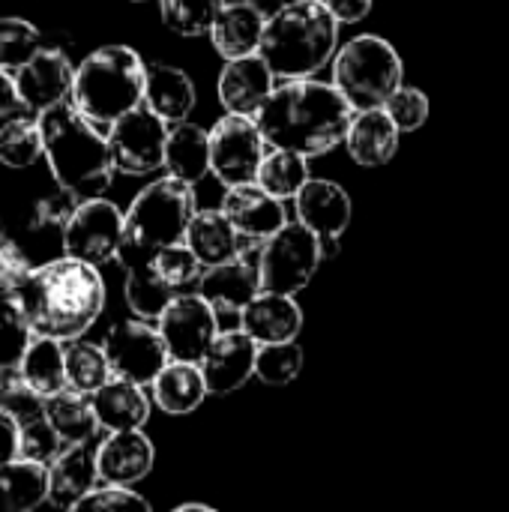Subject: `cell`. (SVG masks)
I'll return each mask as SVG.
<instances>
[{
    "label": "cell",
    "mask_w": 509,
    "mask_h": 512,
    "mask_svg": "<svg viewBox=\"0 0 509 512\" xmlns=\"http://www.w3.org/2000/svg\"><path fill=\"white\" fill-rule=\"evenodd\" d=\"M123 297L126 306L135 318L141 321H159V315L168 309V303L177 297V291L162 279V273L156 270V264H141L126 270V282H123Z\"/></svg>",
    "instance_id": "d6a6232c"
},
{
    "label": "cell",
    "mask_w": 509,
    "mask_h": 512,
    "mask_svg": "<svg viewBox=\"0 0 509 512\" xmlns=\"http://www.w3.org/2000/svg\"><path fill=\"white\" fill-rule=\"evenodd\" d=\"M111 363L102 345L75 339L66 342V387L84 396H93L111 381Z\"/></svg>",
    "instance_id": "e575fe53"
},
{
    "label": "cell",
    "mask_w": 509,
    "mask_h": 512,
    "mask_svg": "<svg viewBox=\"0 0 509 512\" xmlns=\"http://www.w3.org/2000/svg\"><path fill=\"white\" fill-rule=\"evenodd\" d=\"M255 120L267 147L291 150L312 159L330 153L348 138L354 108L333 84L303 78L276 84L273 96Z\"/></svg>",
    "instance_id": "6da1fadb"
},
{
    "label": "cell",
    "mask_w": 509,
    "mask_h": 512,
    "mask_svg": "<svg viewBox=\"0 0 509 512\" xmlns=\"http://www.w3.org/2000/svg\"><path fill=\"white\" fill-rule=\"evenodd\" d=\"M99 429H105L108 435L114 432H138L144 429V423L150 420V396L144 387L111 378L102 390H96L90 396Z\"/></svg>",
    "instance_id": "d4e9b609"
},
{
    "label": "cell",
    "mask_w": 509,
    "mask_h": 512,
    "mask_svg": "<svg viewBox=\"0 0 509 512\" xmlns=\"http://www.w3.org/2000/svg\"><path fill=\"white\" fill-rule=\"evenodd\" d=\"M93 441L66 447L54 465H48V501L57 510H72L81 498L99 489V462H96Z\"/></svg>",
    "instance_id": "7402d4cb"
},
{
    "label": "cell",
    "mask_w": 509,
    "mask_h": 512,
    "mask_svg": "<svg viewBox=\"0 0 509 512\" xmlns=\"http://www.w3.org/2000/svg\"><path fill=\"white\" fill-rule=\"evenodd\" d=\"M21 459V426L0 411V468Z\"/></svg>",
    "instance_id": "7dc6e473"
},
{
    "label": "cell",
    "mask_w": 509,
    "mask_h": 512,
    "mask_svg": "<svg viewBox=\"0 0 509 512\" xmlns=\"http://www.w3.org/2000/svg\"><path fill=\"white\" fill-rule=\"evenodd\" d=\"M72 84L75 66L54 45H42L36 57L15 72V87L24 102V111L33 114H45L57 105H66L72 99Z\"/></svg>",
    "instance_id": "2e32d148"
},
{
    "label": "cell",
    "mask_w": 509,
    "mask_h": 512,
    "mask_svg": "<svg viewBox=\"0 0 509 512\" xmlns=\"http://www.w3.org/2000/svg\"><path fill=\"white\" fill-rule=\"evenodd\" d=\"M156 270L162 273V279L177 291V294H189V288H198L201 276H204V264L195 258V252L186 243L168 246L153 258Z\"/></svg>",
    "instance_id": "b9f144b4"
},
{
    "label": "cell",
    "mask_w": 509,
    "mask_h": 512,
    "mask_svg": "<svg viewBox=\"0 0 509 512\" xmlns=\"http://www.w3.org/2000/svg\"><path fill=\"white\" fill-rule=\"evenodd\" d=\"M45 420L51 423V429L60 435V441L66 447L90 444L93 435L99 432V420H96L90 396L75 393L69 387L45 402Z\"/></svg>",
    "instance_id": "f546056e"
},
{
    "label": "cell",
    "mask_w": 509,
    "mask_h": 512,
    "mask_svg": "<svg viewBox=\"0 0 509 512\" xmlns=\"http://www.w3.org/2000/svg\"><path fill=\"white\" fill-rule=\"evenodd\" d=\"M45 396H39L21 375H3L0 381V411L9 414L21 429L45 420Z\"/></svg>",
    "instance_id": "60d3db41"
},
{
    "label": "cell",
    "mask_w": 509,
    "mask_h": 512,
    "mask_svg": "<svg viewBox=\"0 0 509 512\" xmlns=\"http://www.w3.org/2000/svg\"><path fill=\"white\" fill-rule=\"evenodd\" d=\"M0 246H9V237H6V231H3V222H0Z\"/></svg>",
    "instance_id": "816d5d0a"
},
{
    "label": "cell",
    "mask_w": 509,
    "mask_h": 512,
    "mask_svg": "<svg viewBox=\"0 0 509 512\" xmlns=\"http://www.w3.org/2000/svg\"><path fill=\"white\" fill-rule=\"evenodd\" d=\"M195 213V186L177 177H159L147 183L126 210V231L117 255L123 270L150 264L162 249L186 243Z\"/></svg>",
    "instance_id": "8992f818"
},
{
    "label": "cell",
    "mask_w": 509,
    "mask_h": 512,
    "mask_svg": "<svg viewBox=\"0 0 509 512\" xmlns=\"http://www.w3.org/2000/svg\"><path fill=\"white\" fill-rule=\"evenodd\" d=\"M348 153L363 168H381L387 165L399 150V126L387 114V108L360 111L354 114V123L348 129Z\"/></svg>",
    "instance_id": "484cf974"
},
{
    "label": "cell",
    "mask_w": 509,
    "mask_h": 512,
    "mask_svg": "<svg viewBox=\"0 0 509 512\" xmlns=\"http://www.w3.org/2000/svg\"><path fill=\"white\" fill-rule=\"evenodd\" d=\"M309 180L312 177H309L306 156L291 153V150H279V147H267V156H264L261 171H258L261 189H267L279 201H288V198H297Z\"/></svg>",
    "instance_id": "836d02e7"
},
{
    "label": "cell",
    "mask_w": 509,
    "mask_h": 512,
    "mask_svg": "<svg viewBox=\"0 0 509 512\" xmlns=\"http://www.w3.org/2000/svg\"><path fill=\"white\" fill-rule=\"evenodd\" d=\"M255 360L258 342H252L240 327L222 330L210 351L204 354V360L198 363L210 396H231L243 384H249L255 378Z\"/></svg>",
    "instance_id": "ac0fdd59"
},
{
    "label": "cell",
    "mask_w": 509,
    "mask_h": 512,
    "mask_svg": "<svg viewBox=\"0 0 509 512\" xmlns=\"http://www.w3.org/2000/svg\"><path fill=\"white\" fill-rule=\"evenodd\" d=\"M147 63L129 45H102L75 66L72 105L99 129H111L120 117L144 105Z\"/></svg>",
    "instance_id": "5b68a950"
},
{
    "label": "cell",
    "mask_w": 509,
    "mask_h": 512,
    "mask_svg": "<svg viewBox=\"0 0 509 512\" xmlns=\"http://www.w3.org/2000/svg\"><path fill=\"white\" fill-rule=\"evenodd\" d=\"M24 114V102L18 96V87H15V72L9 69H0V120H12Z\"/></svg>",
    "instance_id": "c3c4849f"
},
{
    "label": "cell",
    "mask_w": 509,
    "mask_h": 512,
    "mask_svg": "<svg viewBox=\"0 0 509 512\" xmlns=\"http://www.w3.org/2000/svg\"><path fill=\"white\" fill-rule=\"evenodd\" d=\"M198 102L192 78L171 66V63H150L147 66V84H144V105L162 117L168 126L186 123L192 108Z\"/></svg>",
    "instance_id": "cb8c5ba5"
},
{
    "label": "cell",
    "mask_w": 509,
    "mask_h": 512,
    "mask_svg": "<svg viewBox=\"0 0 509 512\" xmlns=\"http://www.w3.org/2000/svg\"><path fill=\"white\" fill-rule=\"evenodd\" d=\"M66 342H57L51 336H33L18 375L45 399L66 390Z\"/></svg>",
    "instance_id": "4dcf8cb0"
},
{
    "label": "cell",
    "mask_w": 509,
    "mask_h": 512,
    "mask_svg": "<svg viewBox=\"0 0 509 512\" xmlns=\"http://www.w3.org/2000/svg\"><path fill=\"white\" fill-rule=\"evenodd\" d=\"M267 141L255 117L225 114L210 129V171L228 189L258 183Z\"/></svg>",
    "instance_id": "9c48e42d"
},
{
    "label": "cell",
    "mask_w": 509,
    "mask_h": 512,
    "mask_svg": "<svg viewBox=\"0 0 509 512\" xmlns=\"http://www.w3.org/2000/svg\"><path fill=\"white\" fill-rule=\"evenodd\" d=\"M339 48V21L324 0L282 3L270 18L258 54L279 81H303L324 69Z\"/></svg>",
    "instance_id": "277c9868"
},
{
    "label": "cell",
    "mask_w": 509,
    "mask_h": 512,
    "mask_svg": "<svg viewBox=\"0 0 509 512\" xmlns=\"http://www.w3.org/2000/svg\"><path fill=\"white\" fill-rule=\"evenodd\" d=\"M42 48V33L27 21L6 15L0 18V69L18 72Z\"/></svg>",
    "instance_id": "ab89813d"
},
{
    "label": "cell",
    "mask_w": 509,
    "mask_h": 512,
    "mask_svg": "<svg viewBox=\"0 0 509 512\" xmlns=\"http://www.w3.org/2000/svg\"><path fill=\"white\" fill-rule=\"evenodd\" d=\"M168 132H171V126L162 117H156L147 105L120 117L105 132L114 168L129 177H144V174L165 168Z\"/></svg>",
    "instance_id": "7c38bea8"
},
{
    "label": "cell",
    "mask_w": 509,
    "mask_h": 512,
    "mask_svg": "<svg viewBox=\"0 0 509 512\" xmlns=\"http://www.w3.org/2000/svg\"><path fill=\"white\" fill-rule=\"evenodd\" d=\"M213 312L222 318L240 321L243 309L261 294V273H258V258L255 255H240L234 261L207 267L198 288H195Z\"/></svg>",
    "instance_id": "e0dca14e"
},
{
    "label": "cell",
    "mask_w": 509,
    "mask_h": 512,
    "mask_svg": "<svg viewBox=\"0 0 509 512\" xmlns=\"http://www.w3.org/2000/svg\"><path fill=\"white\" fill-rule=\"evenodd\" d=\"M384 108L393 117V123L399 126V132H417L429 120V96L420 87L402 84Z\"/></svg>",
    "instance_id": "ee69618b"
},
{
    "label": "cell",
    "mask_w": 509,
    "mask_h": 512,
    "mask_svg": "<svg viewBox=\"0 0 509 512\" xmlns=\"http://www.w3.org/2000/svg\"><path fill=\"white\" fill-rule=\"evenodd\" d=\"M111 375L138 387H153L159 372L171 363L159 327L141 318L117 321L102 339Z\"/></svg>",
    "instance_id": "8fae6325"
},
{
    "label": "cell",
    "mask_w": 509,
    "mask_h": 512,
    "mask_svg": "<svg viewBox=\"0 0 509 512\" xmlns=\"http://www.w3.org/2000/svg\"><path fill=\"white\" fill-rule=\"evenodd\" d=\"M324 3H327V9L333 12V18L339 24H357L372 12L375 0H324Z\"/></svg>",
    "instance_id": "681fc988"
},
{
    "label": "cell",
    "mask_w": 509,
    "mask_h": 512,
    "mask_svg": "<svg viewBox=\"0 0 509 512\" xmlns=\"http://www.w3.org/2000/svg\"><path fill=\"white\" fill-rule=\"evenodd\" d=\"M33 267L27 264V258L21 255L18 246H0V294L15 297L21 291V285L30 279Z\"/></svg>",
    "instance_id": "bcb514c9"
},
{
    "label": "cell",
    "mask_w": 509,
    "mask_h": 512,
    "mask_svg": "<svg viewBox=\"0 0 509 512\" xmlns=\"http://www.w3.org/2000/svg\"><path fill=\"white\" fill-rule=\"evenodd\" d=\"M402 57L399 51L375 36L363 33L345 42L333 57V87L348 99L354 114L384 108L402 87Z\"/></svg>",
    "instance_id": "52a82bcc"
},
{
    "label": "cell",
    "mask_w": 509,
    "mask_h": 512,
    "mask_svg": "<svg viewBox=\"0 0 509 512\" xmlns=\"http://www.w3.org/2000/svg\"><path fill=\"white\" fill-rule=\"evenodd\" d=\"M228 0H159V15L180 36H210Z\"/></svg>",
    "instance_id": "74e56055"
},
{
    "label": "cell",
    "mask_w": 509,
    "mask_h": 512,
    "mask_svg": "<svg viewBox=\"0 0 509 512\" xmlns=\"http://www.w3.org/2000/svg\"><path fill=\"white\" fill-rule=\"evenodd\" d=\"M69 512H153V507L147 504V498H141L132 489L102 486L93 489L87 498H81Z\"/></svg>",
    "instance_id": "7bdbcfd3"
},
{
    "label": "cell",
    "mask_w": 509,
    "mask_h": 512,
    "mask_svg": "<svg viewBox=\"0 0 509 512\" xmlns=\"http://www.w3.org/2000/svg\"><path fill=\"white\" fill-rule=\"evenodd\" d=\"M135 3H141V0H135Z\"/></svg>",
    "instance_id": "f5cc1de1"
},
{
    "label": "cell",
    "mask_w": 509,
    "mask_h": 512,
    "mask_svg": "<svg viewBox=\"0 0 509 512\" xmlns=\"http://www.w3.org/2000/svg\"><path fill=\"white\" fill-rule=\"evenodd\" d=\"M303 348L297 342H282V345H258V360H255V378L267 387H288L291 381L300 378L303 372Z\"/></svg>",
    "instance_id": "f35d334b"
},
{
    "label": "cell",
    "mask_w": 509,
    "mask_h": 512,
    "mask_svg": "<svg viewBox=\"0 0 509 512\" xmlns=\"http://www.w3.org/2000/svg\"><path fill=\"white\" fill-rule=\"evenodd\" d=\"M15 300L36 336L75 342L99 321L105 309V282L99 267L63 255L33 267Z\"/></svg>",
    "instance_id": "7a4b0ae2"
},
{
    "label": "cell",
    "mask_w": 509,
    "mask_h": 512,
    "mask_svg": "<svg viewBox=\"0 0 509 512\" xmlns=\"http://www.w3.org/2000/svg\"><path fill=\"white\" fill-rule=\"evenodd\" d=\"M186 246L204 267H216L243 255V240L222 210H198L186 231Z\"/></svg>",
    "instance_id": "f1b7e54d"
},
{
    "label": "cell",
    "mask_w": 509,
    "mask_h": 512,
    "mask_svg": "<svg viewBox=\"0 0 509 512\" xmlns=\"http://www.w3.org/2000/svg\"><path fill=\"white\" fill-rule=\"evenodd\" d=\"M96 462H99L102 486L132 489L153 471L156 450H153V441L141 429L138 432H114L99 444Z\"/></svg>",
    "instance_id": "ffe728a7"
},
{
    "label": "cell",
    "mask_w": 509,
    "mask_h": 512,
    "mask_svg": "<svg viewBox=\"0 0 509 512\" xmlns=\"http://www.w3.org/2000/svg\"><path fill=\"white\" fill-rule=\"evenodd\" d=\"M294 210H297V222L306 225L324 249V261L333 258L339 252V240L351 225V195L345 192V186H339L336 180H324V177H312L303 192L294 198Z\"/></svg>",
    "instance_id": "5bb4252c"
},
{
    "label": "cell",
    "mask_w": 509,
    "mask_h": 512,
    "mask_svg": "<svg viewBox=\"0 0 509 512\" xmlns=\"http://www.w3.org/2000/svg\"><path fill=\"white\" fill-rule=\"evenodd\" d=\"M216 90H219V102L225 114L258 117V111L267 105V99L276 90V75L270 72L261 54H252V57L225 63Z\"/></svg>",
    "instance_id": "d6986e66"
},
{
    "label": "cell",
    "mask_w": 509,
    "mask_h": 512,
    "mask_svg": "<svg viewBox=\"0 0 509 512\" xmlns=\"http://www.w3.org/2000/svg\"><path fill=\"white\" fill-rule=\"evenodd\" d=\"M126 231V213L108 198L81 201L63 225V252L75 261L102 267L117 261Z\"/></svg>",
    "instance_id": "30bf717a"
},
{
    "label": "cell",
    "mask_w": 509,
    "mask_h": 512,
    "mask_svg": "<svg viewBox=\"0 0 509 512\" xmlns=\"http://www.w3.org/2000/svg\"><path fill=\"white\" fill-rule=\"evenodd\" d=\"M33 327L15 297L0 294V378L15 375L33 342Z\"/></svg>",
    "instance_id": "d590c367"
},
{
    "label": "cell",
    "mask_w": 509,
    "mask_h": 512,
    "mask_svg": "<svg viewBox=\"0 0 509 512\" xmlns=\"http://www.w3.org/2000/svg\"><path fill=\"white\" fill-rule=\"evenodd\" d=\"M39 129L57 189L75 201L102 198L117 168L108 150V138L99 132V126H93L75 111L72 102H66L39 114Z\"/></svg>",
    "instance_id": "3957f363"
},
{
    "label": "cell",
    "mask_w": 509,
    "mask_h": 512,
    "mask_svg": "<svg viewBox=\"0 0 509 512\" xmlns=\"http://www.w3.org/2000/svg\"><path fill=\"white\" fill-rule=\"evenodd\" d=\"M48 501V468L15 459L0 468V512H33Z\"/></svg>",
    "instance_id": "1f68e13d"
},
{
    "label": "cell",
    "mask_w": 509,
    "mask_h": 512,
    "mask_svg": "<svg viewBox=\"0 0 509 512\" xmlns=\"http://www.w3.org/2000/svg\"><path fill=\"white\" fill-rule=\"evenodd\" d=\"M228 222L234 225V231L243 240V255H255L261 252V246L288 225V213L282 207L279 198H273L267 189H261L258 183H246V186H234L225 192L222 207H219Z\"/></svg>",
    "instance_id": "9a60e30c"
},
{
    "label": "cell",
    "mask_w": 509,
    "mask_h": 512,
    "mask_svg": "<svg viewBox=\"0 0 509 512\" xmlns=\"http://www.w3.org/2000/svg\"><path fill=\"white\" fill-rule=\"evenodd\" d=\"M165 171L189 186L201 183L210 174V132L189 120L171 126L165 144Z\"/></svg>",
    "instance_id": "83f0119b"
},
{
    "label": "cell",
    "mask_w": 509,
    "mask_h": 512,
    "mask_svg": "<svg viewBox=\"0 0 509 512\" xmlns=\"http://www.w3.org/2000/svg\"><path fill=\"white\" fill-rule=\"evenodd\" d=\"M150 393H153V402L159 405V411H165L171 417H183V414L198 411L204 405V399L210 396L207 381L201 375V366L198 363H180V360H171L159 372Z\"/></svg>",
    "instance_id": "4316f807"
},
{
    "label": "cell",
    "mask_w": 509,
    "mask_h": 512,
    "mask_svg": "<svg viewBox=\"0 0 509 512\" xmlns=\"http://www.w3.org/2000/svg\"><path fill=\"white\" fill-rule=\"evenodd\" d=\"M66 450L60 435L51 429L48 420H36L21 429V459L36 462V465H54V459Z\"/></svg>",
    "instance_id": "f6af8a7d"
},
{
    "label": "cell",
    "mask_w": 509,
    "mask_h": 512,
    "mask_svg": "<svg viewBox=\"0 0 509 512\" xmlns=\"http://www.w3.org/2000/svg\"><path fill=\"white\" fill-rule=\"evenodd\" d=\"M39 156H45L39 117L18 114L0 126V162L6 168H30Z\"/></svg>",
    "instance_id": "8d00e7d4"
},
{
    "label": "cell",
    "mask_w": 509,
    "mask_h": 512,
    "mask_svg": "<svg viewBox=\"0 0 509 512\" xmlns=\"http://www.w3.org/2000/svg\"><path fill=\"white\" fill-rule=\"evenodd\" d=\"M324 264L321 240L300 222H288L258 252L261 291L294 297L300 294Z\"/></svg>",
    "instance_id": "ba28073f"
},
{
    "label": "cell",
    "mask_w": 509,
    "mask_h": 512,
    "mask_svg": "<svg viewBox=\"0 0 509 512\" xmlns=\"http://www.w3.org/2000/svg\"><path fill=\"white\" fill-rule=\"evenodd\" d=\"M156 327L168 348V357L180 363H201L210 345L216 342V336L222 333L219 315L198 291L177 294L168 303V309L159 315Z\"/></svg>",
    "instance_id": "4fadbf2b"
},
{
    "label": "cell",
    "mask_w": 509,
    "mask_h": 512,
    "mask_svg": "<svg viewBox=\"0 0 509 512\" xmlns=\"http://www.w3.org/2000/svg\"><path fill=\"white\" fill-rule=\"evenodd\" d=\"M237 327L258 345H282L297 342L303 330V309L294 297L261 291L240 315Z\"/></svg>",
    "instance_id": "44dd1931"
},
{
    "label": "cell",
    "mask_w": 509,
    "mask_h": 512,
    "mask_svg": "<svg viewBox=\"0 0 509 512\" xmlns=\"http://www.w3.org/2000/svg\"><path fill=\"white\" fill-rule=\"evenodd\" d=\"M171 512H219V510H213V507H207V504H180V507H174Z\"/></svg>",
    "instance_id": "f907efd6"
},
{
    "label": "cell",
    "mask_w": 509,
    "mask_h": 512,
    "mask_svg": "<svg viewBox=\"0 0 509 512\" xmlns=\"http://www.w3.org/2000/svg\"><path fill=\"white\" fill-rule=\"evenodd\" d=\"M267 18L270 15L261 6H255L252 0L225 3V9L219 12L216 24L210 30L216 54L225 57L228 63L258 54L264 30H267Z\"/></svg>",
    "instance_id": "603a6c76"
}]
</instances>
